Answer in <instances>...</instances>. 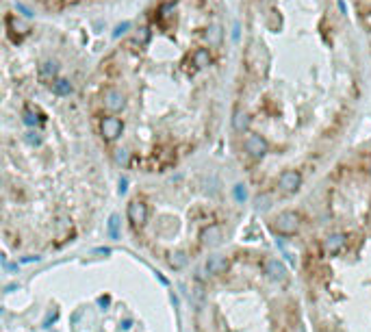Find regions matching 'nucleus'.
I'll return each instance as SVG.
<instances>
[{"mask_svg":"<svg viewBox=\"0 0 371 332\" xmlns=\"http://www.w3.org/2000/svg\"><path fill=\"white\" fill-rule=\"evenodd\" d=\"M130 29V22H122V24H117L115 26V31H113V37H120V35H124L126 31Z\"/></svg>","mask_w":371,"mask_h":332,"instance_id":"20","label":"nucleus"},{"mask_svg":"<svg viewBox=\"0 0 371 332\" xmlns=\"http://www.w3.org/2000/svg\"><path fill=\"white\" fill-rule=\"evenodd\" d=\"M117 226H120V217L111 215V219H108V235H111V239H117Z\"/></svg>","mask_w":371,"mask_h":332,"instance_id":"17","label":"nucleus"},{"mask_svg":"<svg viewBox=\"0 0 371 332\" xmlns=\"http://www.w3.org/2000/svg\"><path fill=\"white\" fill-rule=\"evenodd\" d=\"M200 237H202V243H204V245L213 247V245H220V243H222L224 233H222V228L217 226V224H211V226H206V228L202 230Z\"/></svg>","mask_w":371,"mask_h":332,"instance_id":"10","label":"nucleus"},{"mask_svg":"<svg viewBox=\"0 0 371 332\" xmlns=\"http://www.w3.org/2000/svg\"><path fill=\"white\" fill-rule=\"evenodd\" d=\"M243 148H246V152H248L254 161L265 159L267 152H269V143H267V139H265L263 135H258V133H248L246 141H243Z\"/></svg>","mask_w":371,"mask_h":332,"instance_id":"2","label":"nucleus"},{"mask_svg":"<svg viewBox=\"0 0 371 332\" xmlns=\"http://www.w3.org/2000/svg\"><path fill=\"white\" fill-rule=\"evenodd\" d=\"M302 215L297 211H282L278 213L274 219H271V230L278 235V237H293L300 233L302 228Z\"/></svg>","mask_w":371,"mask_h":332,"instance_id":"1","label":"nucleus"},{"mask_svg":"<svg viewBox=\"0 0 371 332\" xmlns=\"http://www.w3.org/2000/svg\"><path fill=\"white\" fill-rule=\"evenodd\" d=\"M29 141H31V143H39L41 139H39V137L35 135V133H29Z\"/></svg>","mask_w":371,"mask_h":332,"instance_id":"22","label":"nucleus"},{"mask_svg":"<svg viewBox=\"0 0 371 332\" xmlns=\"http://www.w3.org/2000/svg\"><path fill=\"white\" fill-rule=\"evenodd\" d=\"M17 9H20V11H22V13L26 15V17H31V15H33V13L29 11V9H26V7H22V5H17Z\"/></svg>","mask_w":371,"mask_h":332,"instance_id":"23","label":"nucleus"},{"mask_svg":"<svg viewBox=\"0 0 371 332\" xmlns=\"http://www.w3.org/2000/svg\"><path fill=\"white\" fill-rule=\"evenodd\" d=\"M185 265H187V254L183 250H176V252L169 254V267L171 269H183Z\"/></svg>","mask_w":371,"mask_h":332,"instance_id":"14","label":"nucleus"},{"mask_svg":"<svg viewBox=\"0 0 371 332\" xmlns=\"http://www.w3.org/2000/svg\"><path fill=\"white\" fill-rule=\"evenodd\" d=\"M126 215H128V221L135 228H143V226H146V221H148V206H146V202H143V200H130Z\"/></svg>","mask_w":371,"mask_h":332,"instance_id":"4","label":"nucleus"},{"mask_svg":"<svg viewBox=\"0 0 371 332\" xmlns=\"http://www.w3.org/2000/svg\"><path fill=\"white\" fill-rule=\"evenodd\" d=\"M52 91H54L57 96H70V94H72V82L66 80V78L54 80V82H52Z\"/></svg>","mask_w":371,"mask_h":332,"instance_id":"15","label":"nucleus"},{"mask_svg":"<svg viewBox=\"0 0 371 332\" xmlns=\"http://www.w3.org/2000/svg\"><path fill=\"white\" fill-rule=\"evenodd\" d=\"M191 61H193V66H195L198 70L209 68V66H211V61H213L211 50H209V48H198V50L191 54Z\"/></svg>","mask_w":371,"mask_h":332,"instance_id":"11","label":"nucleus"},{"mask_svg":"<svg viewBox=\"0 0 371 332\" xmlns=\"http://www.w3.org/2000/svg\"><path fill=\"white\" fill-rule=\"evenodd\" d=\"M102 102H104L106 111H111V113H120V111L126 107V96L120 89H106Z\"/></svg>","mask_w":371,"mask_h":332,"instance_id":"6","label":"nucleus"},{"mask_svg":"<svg viewBox=\"0 0 371 332\" xmlns=\"http://www.w3.org/2000/svg\"><path fill=\"white\" fill-rule=\"evenodd\" d=\"M232 126H234V131L237 133H246L248 131V126H250V115L246 113V111H234V117H232Z\"/></svg>","mask_w":371,"mask_h":332,"instance_id":"12","label":"nucleus"},{"mask_svg":"<svg viewBox=\"0 0 371 332\" xmlns=\"http://www.w3.org/2000/svg\"><path fill=\"white\" fill-rule=\"evenodd\" d=\"M57 72H59L57 61H43L41 66H39V76L43 80H52L54 76H57Z\"/></svg>","mask_w":371,"mask_h":332,"instance_id":"13","label":"nucleus"},{"mask_svg":"<svg viewBox=\"0 0 371 332\" xmlns=\"http://www.w3.org/2000/svg\"><path fill=\"white\" fill-rule=\"evenodd\" d=\"M100 133H102V137L106 141H115L117 137L124 133V122L115 115H106L100 122Z\"/></svg>","mask_w":371,"mask_h":332,"instance_id":"5","label":"nucleus"},{"mask_svg":"<svg viewBox=\"0 0 371 332\" xmlns=\"http://www.w3.org/2000/svg\"><path fill=\"white\" fill-rule=\"evenodd\" d=\"M148 37H150V31L146 29V26H141V29H139L137 33H135V39H137L139 44H146V42H148Z\"/></svg>","mask_w":371,"mask_h":332,"instance_id":"19","label":"nucleus"},{"mask_svg":"<svg viewBox=\"0 0 371 332\" xmlns=\"http://www.w3.org/2000/svg\"><path fill=\"white\" fill-rule=\"evenodd\" d=\"M246 198H248L246 187H243V184H237V187H234V200H237V202H246Z\"/></svg>","mask_w":371,"mask_h":332,"instance_id":"18","label":"nucleus"},{"mask_svg":"<svg viewBox=\"0 0 371 332\" xmlns=\"http://www.w3.org/2000/svg\"><path fill=\"white\" fill-rule=\"evenodd\" d=\"M115 163L117 165H128L130 163V152L126 150V148H120V150H115Z\"/></svg>","mask_w":371,"mask_h":332,"instance_id":"16","label":"nucleus"},{"mask_svg":"<svg viewBox=\"0 0 371 332\" xmlns=\"http://www.w3.org/2000/svg\"><path fill=\"white\" fill-rule=\"evenodd\" d=\"M120 191H122V193L126 191V178H122V180H120Z\"/></svg>","mask_w":371,"mask_h":332,"instance_id":"24","label":"nucleus"},{"mask_svg":"<svg viewBox=\"0 0 371 332\" xmlns=\"http://www.w3.org/2000/svg\"><path fill=\"white\" fill-rule=\"evenodd\" d=\"M265 274L269 276L271 280H276V282H285L289 278L287 267L280 263L278 258H267V261H265Z\"/></svg>","mask_w":371,"mask_h":332,"instance_id":"8","label":"nucleus"},{"mask_svg":"<svg viewBox=\"0 0 371 332\" xmlns=\"http://www.w3.org/2000/svg\"><path fill=\"white\" fill-rule=\"evenodd\" d=\"M345 243H347V237L343 235V233L330 235V237L323 241V252H325V254H330V256H337L339 252L345 250Z\"/></svg>","mask_w":371,"mask_h":332,"instance_id":"9","label":"nucleus"},{"mask_svg":"<svg viewBox=\"0 0 371 332\" xmlns=\"http://www.w3.org/2000/svg\"><path fill=\"white\" fill-rule=\"evenodd\" d=\"M24 122L29 124V126H35V124H37V117H35L33 111H26V113H24Z\"/></svg>","mask_w":371,"mask_h":332,"instance_id":"21","label":"nucleus"},{"mask_svg":"<svg viewBox=\"0 0 371 332\" xmlns=\"http://www.w3.org/2000/svg\"><path fill=\"white\" fill-rule=\"evenodd\" d=\"M302 187V174L300 170H285L278 176V191L285 196H293Z\"/></svg>","mask_w":371,"mask_h":332,"instance_id":"3","label":"nucleus"},{"mask_svg":"<svg viewBox=\"0 0 371 332\" xmlns=\"http://www.w3.org/2000/svg\"><path fill=\"white\" fill-rule=\"evenodd\" d=\"M369 174H371V165H369Z\"/></svg>","mask_w":371,"mask_h":332,"instance_id":"25","label":"nucleus"},{"mask_svg":"<svg viewBox=\"0 0 371 332\" xmlns=\"http://www.w3.org/2000/svg\"><path fill=\"white\" fill-rule=\"evenodd\" d=\"M228 256H224V254H213L209 256V261H206V274H211V276H220V274H226L228 272Z\"/></svg>","mask_w":371,"mask_h":332,"instance_id":"7","label":"nucleus"}]
</instances>
